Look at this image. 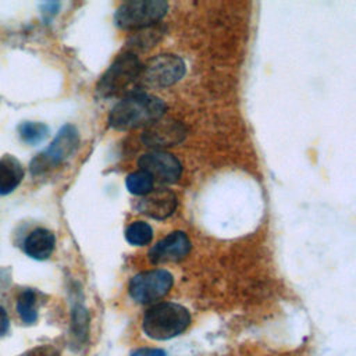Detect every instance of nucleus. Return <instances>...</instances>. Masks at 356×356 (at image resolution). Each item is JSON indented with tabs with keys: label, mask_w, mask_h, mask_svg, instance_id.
I'll return each instance as SVG.
<instances>
[{
	"label": "nucleus",
	"mask_w": 356,
	"mask_h": 356,
	"mask_svg": "<svg viewBox=\"0 0 356 356\" xmlns=\"http://www.w3.org/2000/svg\"><path fill=\"white\" fill-rule=\"evenodd\" d=\"M167 106L160 97L143 92H134L111 108L108 125L118 131L150 125L160 120Z\"/></svg>",
	"instance_id": "nucleus-1"
},
{
	"label": "nucleus",
	"mask_w": 356,
	"mask_h": 356,
	"mask_svg": "<svg viewBox=\"0 0 356 356\" xmlns=\"http://www.w3.org/2000/svg\"><path fill=\"white\" fill-rule=\"evenodd\" d=\"M189 324L191 313L186 307L174 302H161L145 313L142 330L150 339L167 341L182 334Z\"/></svg>",
	"instance_id": "nucleus-2"
},
{
	"label": "nucleus",
	"mask_w": 356,
	"mask_h": 356,
	"mask_svg": "<svg viewBox=\"0 0 356 356\" xmlns=\"http://www.w3.org/2000/svg\"><path fill=\"white\" fill-rule=\"evenodd\" d=\"M79 145V134L78 129L65 124L60 128L53 142L43 152L36 154V157L31 161L29 170L33 175H40L49 172L58 165H61L67 159H70L78 149Z\"/></svg>",
	"instance_id": "nucleus-3"
},
{
	"label": "nucleus",
	"mask_w": 356,
	"mask_h": 356,
	"mask_svg": "<svg viewBox=\"0 0 356 356\" xmlns=\"http://www.w3.org/2000/svg\"><path fill=\"white\" fill-rule=\"evenodd\" d=\"M140 71L142 63L139 61L138 56L131 51L121 53L99 79L96 93L100 97L118 95L139 79Z\"/></svg>",
	"instance_id": "nucleus-4"
},
{
	"label": "nucleus",
	"mask_w": 356,
	"mask_h": 356,
	"mask_svg": "<svg viewBox=\"0 0 356 356\" xmlns=\"http://www.w3.org/2000/svg\"><path fill=\"white\" fill-rule=\"evenodd\" d=\"M168 10L163 0H139L122 3L114 15L115 24L121 29H142L157 24Z\"/></svg>",
	"instance_id": "nucleus-5"
},
{
	"label": "nucleus",
	"mask_w": 356,
	"mask_h": 356,
	"mask_svg": "<svg viewBox=\"0 0 356 356\" xmlns=\"http://www.w3.org/2000/svg\"><path fill=\"white\" fill-rule=\"evenodd\" d=\"M174 278L167 270H147L138 273L129 281V296L140 305H150L164 298L172 288Z\"/></svg>",
	"instance_id": "nucleus-6"
},
{
	"label": "nucleus",
	"mask_w": 356,
	"mask_h": 356,
	"mask_svg": "<svg viewBox=\"0 0 356 356\" xmlns=\"http://www.w3.org/2000/svg\"><path fill=\"white\" fill-rule=\"evenodd\" d=\"M185 63L175 54H160L142 64L139 81L150 88H165L181 81L185 75Z\"/></svg>",
	"instance_id": "nucleus-7"
},
{
	"label": "nucleus",
	"mask_w": 356,
	"mask_h": 356,
	"mask_svg": "<svg viewBox=\"0 0 356 356\" xmlns=\"http://www.w3.org/2000/svg\"><path fill=\"white\" fill-rule=\"evenodd\" d=\"M140 170L146 171L153 179L163 184H174L182 174L181 161L171 153L153 150L145 153L138 160Z\"/></svg>",
	"instance_id": "nucleus-8"
},
{
	"label": "nucleus",
	"mask_w": 356,
	"mask_h": 356,
	"mask_svg": "<svg viewBox=\"0 0 356 356\" xmlns=\"http://www.w3.org/2000/svg\"><path fill=\"white\" fill-rule=\"evenodd\" d=\"M191 250V241L184 231H174L160 239L149 250V260L152 264L175 263L188 256Z\"/></svg>",
	"instance_id": "nucleus-9"
},
{
	"label": "nucleus",
	"mask_w": 356,
	"mask_h": 356,
	"mask_svg": "<svg viewBox=\"0 0 356 356\" xmlns=\"http://www.w3.org/2000/svg\"><path fill=\"white\" fill-rule=\"evenodd\" d=\"M178 204L177 195L167 189V188H159L152 189L149 193L140 196L136 203L135 209L150 218L154 220H164L174 214Z\"/></svg>",
	"instance_id": "nucleus-10"
},
{
	"label": "nucleus",
	"mask_w": 356,
	"mask_h": 356,
	"mask_svg": "<svg viewBox=\"0 0 356 356\" xmlns=\"http://www.w3.org/2000/svg\"><path fill=\"white\" fill-rule=\"evenodd\" d=\"M186 128L174 120H157L143 132L142 140L149 147L174 146L184 140Z\"/></svg>",
	"instance_id": "nucleus-11"
},
{
	"label": "nucleus",
	"mask_w": 356,
	"mask_h": 356,
	"mask_svg": "<svg viewBox=\"0 0 356 356\" xmlns=\"http://www.w3.org/2000/svg\"><path fill=\"white\" fill-rule=\"evenodd\" d=\"M56 248V236L47 228H35L24 241V252L35 260H46Z\"/></svg>",
	"instance_id": "nucleus-12"
},
{
	"label": "nucleus",
	"mask_w": 356,
	"mask_h": 356,
	"mask_svg": "<svg viewBox=\"0 0 356 356\" xmlns=\"http://www.w3.org/2000/svg\"><path fill=\"white\" fill-rule=\"evenodd\" d=\"M25 175L22 164L11 154L0 159V196L11 193L18 188Z\"/></svg>",
	"instance_id": "nucleus-13"
},
{
	"label": "nucleus",
	"mask_w": 356,
	"mask_h": 356,
	"mask_svg": "<svg viewBox=\"0 0 356 356\" xmlns=\"http://www.w3.org/2000/svg\"><path fill=\"white\" fill-rule=\"evenodd\" d=\"M18 134L25 143L35 146L49 136V127L38 121H24L18 127Z\"/></svg>",
	"instance_id": "nucleus-14"
},
{
	"label": "nucleus",
	"mask_w": 356,
	"mask_h": 356,
	"mask_svg": "<svg viewBox=\"0 0 356 356\" xmlns=\"http://www.w3.org/2000/svg\"><path fill=\"white\" fill-rule=\"evenodd\" d=\"M17 312L25 324H33L38 320L36 293L32 289H25L17 299Z\"/></svg>",
	"instance_id": "nucleus-15"
},
{
	"label": "nucleus",
	"mask_w": 356,
	"mask_h": 356,
	"mask_svg": "<svg viewBox=\"0 0 356 356\" xmlns=\"http://www.w3.org/2000/svg\"><path fill=\"white\" fill-rule=\"evenodd\" d=\"M125 239L134 246L149 245L153 239V229L145 221H134L125 229Z\"/></svg>",
	"instance_id": "nucleus-16"
},
{
	"label": "nucleus",
	"mask_w": 356,
	"mask_h": 356,
	"mask_svg": "<svg viewBox=\"0 0 356 356\" xmlns=\"http://www.w3.org/2000/svg\"><path fill=\"white\" fill-rule=\"evenodd\" d=\"M153 184H154V179L143 170L131 172L125 179L127 189L136 196H143L149 193L153 189Z\"/></svg>",
	"instance_id": "nucleus-17"
},
{
	"label": "nucleus",
	"mask_w": 356,
	"mask_h": 356,
	"mask_svg": "<svg viewBox=\"0 0 356 356\" xmlns=\"http://www.w3.org/2000/svg\"><path fill=\"white\" fill-rule=\"evenodd\" d=\"M88 313L82 306H76L72 312V334L76 342H82L86 339L88 327H89Z\"/></svg>",
	"instance_id": "nucleus-18"
},
{
	"label": "nucleus",
	"mask_w": 356,
	"mask_h": 356,
	"mask_svg": "<svg viewBox=\"0 0 356 356\" xmlns=\"http://www.w3.org/2000/svg\"><path fill=\"white\" fill-rule=\"evenodd\" d=\"M131 356H167V353L159 348H140L136 349Z\"/></svg>",
	"instance_id": "nucleus-19"
},
{
	"label": "nucleus",
	"mask_w": 356,
	"mask_h": 356,
	"mask_svg": "<svg viewBox=\"0 0 356 356\" xmlns=\"http://www.w3.org/2000/svg\"><path fill=\"white\" fill-rule=\"evenodd\" d=\"M10 327V318L4 307L0 306V335H4L8 331Z\"/></svg>",
	"instance_id": "nucleus-20"
},
{
	"label": "nucleus",
	"mask_w": 356,
	"mask_h": 356,
	"mask_svg": "<svg viewBox=\"0 0 356 356\" xmlns=\"http://www.w3.org/2000/svg\"><path fill=\"white\" fill-rule=\"evenodd\" d=\"M60 7V3H46L42 6L43 15H54L57 13V8Z\"/></svg>",
	"instance_id": "nucleus-21"
}]
</instances>
